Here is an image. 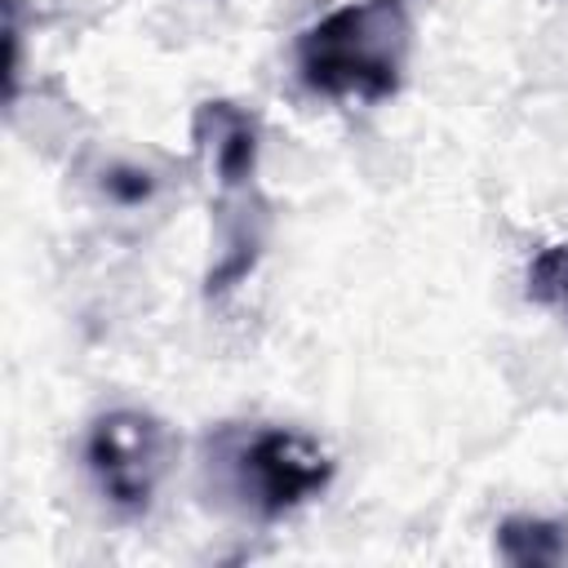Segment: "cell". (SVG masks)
Masks as SVG:
<instances>
[{
	"label": "cell",
	"instance_id": "cell-2",
	"mask_svg": "<svg viewBox=\"0 0 568 568\" xmlns=\"http://www.w3.org/2000/svg\"><path fill=\"white\" fill-rule=\"evenodd\" d=\"M337 475L333 453L293 426H217L204 439V488L217 506L275 524L320 493Z\"/></svg>",
	"mask_w": 568,
	"mask_h": 568
},
{
	"label": "cell",
	"instance_id": "cell-7",
	"mask_svg": "<svg viewBox=\"0 0 568 568\" xmlns=\"http://www.w3.org/2000/svg\"><path fill=\"white\" fill-rule=\"evenodd\" d=\"M106 191H111V200H120V204H142V200H151L155 182H151L146 169H129V164H120V169L106 173Z\"/></svg>",
	"mask_w": 568,
	"mask_h": 568
},
{
	"label": "cell",
	"instance_id": "cell-6",
	"mask_svg": "<svg viewBox=\"0 0 568 568\" xmlns=\"http://www.w3.org/2000/svg\"><path fill=\"white\" fill-rule=\"evenodd\" d=\"M524 293H528V302H537V306H546V311L568 315V240L546 244V248L528 262Z\"/></svg>",
	"mask_w": 568,
	"mask_h": 568
},
{
	"label": "cell",
	"instance_id": "cell-5",
	"mask_svg": "<svg viewBox=\"0 0 568 568\" xmlns=\"http://www.w3.org/2000/svg\"><path fill=\"white\" fill-rule=\"evenodd\" d=\"M493 546L510 568H559L568 564V519L506 515L493 532Z\"/></svg>",
	"mask_w": 568,
	"mask_h": 568
},
{
	"label": "cell",
	"instance_id": "cell-3",
	"mask_svg": "<svg viewBox=\"0 0 568 568\" xmlns=\"http://www.w3.org/2000/svg\"><path fill=\"white\" fill-rule=\"evenodd\" d=\"M191 133L200 142V151L209 155L213 182L222 191V257L209 271V297L231 293L262 253L266 240V200L257 191V155H262V129L257 115L226 102V98H209L195 106Z\"/></svg>",
	"mask_w": 568,
	"mask_h": 568
},
{
	"label": "cell",
	"instance_id": "cell-4",
	"mask_svg": "<svg viewBox=\"0 0 568 568\" xmlns=\"http://www.w3.org/2000/svg\"><path fill=\"white\" fill-rule=\"evenodd\" d=\"M173 453H178L173 430L151 408H129V404L98 413L80 448L93 493L120 519H142L155 506V493L173 470Z\"/></svg>",
	"mask_w": 568,
	"mask_h": 568
},
{
	"label": "cell",
	"instance_id": "cell-1",
	"mask_svg": "<svg viewBox=\"0 0 568 568\" xmlns=\"http://www.w3.org/2000/svg\"><path fill=\"white\" fill-rule=\"evenodd\" d=\"M408 53L413 18L404 0H346L297 36L293 67L306 93L373 106L404 89Z\"/></svg>",
	"mask_w": 568,
	"mask_h": 568
}]
</instances>
